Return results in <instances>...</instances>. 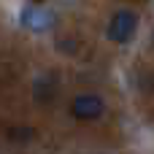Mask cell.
I'll return each instance as SVG.
<instances>
[{"instance_id": "obj_3", "label": "cell", "mask_w": 154, "mask_h": 154, "mask_svg": "<svg viewBox=\"0 0 154 154\" xmlns=\"http://www.w3.org/2000/svg\"><path fill=\"white\" fill-rule=\"evenodd\" d=\"M54 95H57V79H54V76H41V79H35V84H32V97H35L38 103H49V100H54Z\"/></svg>"}, {"instance_id": "obj_2", "label": "cell", "mask_w": 154, "mask_h": 154, "mask_svg": "<svg viewBox=\"0 0 154 154\" xmlns=\"http://www.w3.org/2000/svg\"><path fill=\"white\" fill-rule=\"evenodd\" d=\"M106 111V103L100 95H92V92H84V95H76L73 103H70V114L73 119L79 122H92V119H100Z\"/></svg>"}, {"instance_id": "obj_1", "label": "cell", "mask_w": 154, "mask_h": 154, "mask_svg": "<svg viewBox=\"0 0 154 154\" xmlns=\"http://www.w3.org/2000/svg\"><path fill=\"white\" fill-rule=\"evenodd\" d=\"M135 30H138V14H133L127 8L116 11L111 16V22H108V38L114 43H127L135 35Z\"/></svg>"}, {"instance_id": "obj_4", "label": "cell", "mask_w": 154, "mask_h": 154, "mask_svg": "<svg viewBox=\"0 0 154 154\" xmlns=\"http://www.w3.org/2000/svg\"><path fill=\"white\" fill-rule=\"evenodd\" d=\"M24 22H27L32 30H46V27L54 22V16H51L49 11H41V8H30V11H27V16H24Z\"/></svg>"}]
</instances>
